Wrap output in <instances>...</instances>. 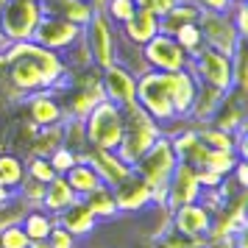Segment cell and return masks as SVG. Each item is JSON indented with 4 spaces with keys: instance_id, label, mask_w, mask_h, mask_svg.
Masks as SVG:
<instances>
[{
    "instance_id": "8992f818",
    "label": "cell",
    "mask_w": 248,
    "mask_h": 248,
    "mask_svg": "<svg viewBox=\"0 0 248 248\" xmlns=\"http://www.w3.org/2000/svg\"><path fill=\"white\" fill-rule=\"evenodd\" d=\"M39 17H42L39 0H6V6L0 9V34L9 42L31 39Z\"/></svg>"
},
{
    "instance_id": "83f0119b",
    "label": "cell",
    "mask_w": 248,
    "mask_h": 248,
    "mask_svg": "<svg viewBox=\"0 0 248 248\" xmlns=\"http://www.w3.org/2000/svg\"><path fill=\"white\" fill-rule=\"evenodd\" d=\"M198 14H201V9H198L192 0H179V3L165 14V17H159V34H170V36H173L181 25L195 23V20H198Z\"/></svg>"
},
{
    "instance_id": "e575fe53",
    "label": "cell",
    "mask_w": 248,
    "mask_h": 248,
    "mask_svg": "<svg viewBox=\"0 0 248 248\" xmlns=\"http://www.w3.org/2000/svg\"><path fill=\"white\" fill-rule=\"evenodd\" d=\"M25 209H28V203H25L23 198H17V195H14L9 203H3V206H0V232H3L6 226H17L20 223L23 215H25Z\"/></svg>"
},
{
    "instance_id": "ee69618b",
    "label": "cell",
    "mask_w": 248,
    "mask_h": 248,
    "mask_svg": "<svg viewBox=\"0 0 248 248\" xmlns=\"http://www.w3.org/2000/svg\"><path fill=\"white\" fill-rule=\"evenodd\" d=\"M176 3H179V0H151V6H148V9L156 14V17H165V14H168Z\"/></svg>"
},
{
    "instance_id": "d6986e66",
    "label": "cell",
    "mask_w": 248,
    "mask_h": 248,
    "mask_svg": "<svg viewBox=\"0 0 248 248\" xmlns=\"http://www.w3.org/2000/svg\"><path fill=\"white\" fill-rule=\"evenodd\" d=\"M53 217H56V226H62L64 232H70L76 240H84V237H90L98 229V217L90 212V206L81 201V198L76 203H70L64 212L53 215Z\"/></svg>"
},
{
    "instance_id": "bcb514c9",
    "label": "cell",
    "mask_w": 248,
    "mask_h": 248,
    "mask_svg": "<svg viewBox=\"0 0 248 248\" xmlns=\"http://www.w3.org/2000/svg\"><path fill=\"white\" fill-rule=\"evenodd\" d=\"M14 198V192L9 190V187H3V184H0V206H3V203H9Z\"/></svg>"
},
{
    "instance_id": "44dd1931",
    "label": "cell",
    "mask_w": 248,
    "mask_h": 248,
    "mask_svg": "<svg viewBox=\"0 0 248 248\" xmlns=\"http://www.w3.org/2000/svg\"><path fill=\"white\" fill-rule=\"evenodd\" d=\"M117 34L123 36V39H128L131 45H145L151 36L159 34V17L151 9H137V14L128 20V23H123L120 28H117Z\"/></svg>"
},
{
    "instance_id": "ba28073f",
    "label": "cell",
    "mask_w": 248,
    "mask_h": 248,
    "mask_svg": "<svg viewBox=\"0 0 248 248\" xmlns=\"http://www.w3.org/2000/svg\"><path fill=\"white\" fill-rule=\"evenodd\" d=\"M190 73L195 76L198 84L215 87L220 92H232V56H223L212 47L203 45L195 56L190 59Z\"/></svg>"
},
{
    "instance_id": "7402d4cb",
    "label": "cell",
    "mask_w": 248,
    "mask_h": 248,
    "mask_svg": "<svg viewBox=\"0 0 248 248\" xmlns=\"http://www.w3.org/2000/svg\"><path fill=\"white\" fill-rule=\"evenodd\" d=\"M226 95H229V92H220V90H215V87L198 84V92H195V101H192V109H190V114H187V120H190L195 128H198V125H209Z\"/></svg>"
},
{
    "instance_id": "d4e9b609",
    "label": "cell",
    "mask_w": 248,
    "mask_h": 248,
    "mask_svg": "<svg viewBox=\"0 0 248 248\" xmlns=\"http://www.w3.org/2000/svg\"><path fill=\"white\" fill-rule=\"evenodd\" d=\"M76 201H78V198H76V192L70 190V184L64 181V176H53V179L45 184V192H42L39 206H42L45 212H50V215H59Z\"/></svg>"
},
{
    "instance_id": "b9f144b4",
    "label": "cell",
    "mask_w": 248,
    "mask_h": 248,
    "mask_svg": "<svg viewBox=\"0 0 248 248\" xmlns=\"http://www.w3.org/2000/svg\"><path fill=\"white\" fill-rule=\"evenodd\" d=\"M229 179L234 181L240 190H246V187H248V162H246V159H237V165L232 168Z\"/></svg>"
},
{
    "instance_id": "7a4b0ae2",
    "label": "cell",
    "mask_w": 248,
    "mask_h": 248,
    "mask_svg": "<svg viewBox=\"0 0 248 248\" xmlns=\"http://www.w3.org/2000/svg\"><path fill=\"white\" fill-rule=\"evenodd\" d=\"M84 134L90 148L101 151H117L123 140V112L112 101H101L92 106V112L84 117Z\"/></svg>"
},
{
    "instance_id": "836d02e7",
    "label": "cell",
    "mask_w": 248,
    "mask_h": 248,
    "mask_svg": "<svg viewBox=\"0 0 248 248\" xmlns=\"http://www.w3.org/2000/svg\"><path fill=\"white\" fill-rule=\"evenodd\" d=\"M237 154L234 151H206V159H203L201 168L206 170H215V173H220V176H229L232 168L237 165Z\"/></svg>"
},
{
    "instance_id": "816d5d0a",
    "label": "cell",
    "mask_w": 248,
    "mask_h": 248,
    "mask_svg": "<svg viewBox=\"0 0 248 248\" xmlns=\"http://www.w3.org/2000/svg\"><path fill=\"white\" fill-rule=\"evenodd\" d=\"M198 248H206V243H203V246H198Z\"/></svg>"
},
{
    "instance_id": "ac0fdd59",
    "label": "cell",
    "mask_w": 248,
    "mask_h": 248,
    "mask_svg": "<svg viewBox=\"0 0 248 248\" xmlns=\"http://www.w3.org/2000/svg\"><path fill=\"white\" fill-rule=\"evenodd\" d=\"M168 76V92H170V103L179 117H187L195 101V92H198V81L190 73V67L179 70V73H165Z\"/></svg>"
},
{
    "instance_id": "603a6c76",
    "label": "cell",
    "mask_w": 248,
    "mask_h": 248,
    "mask_svg": "<svg viewBox=\"0 0 248 248\" xmlns=\"http://www.w3.org/2000/svg\"><path fill=\"white\" fill-rule=\"evenodd\" d=\"M215 128H223V131H232L234 134L237 128L246 125V95H237V92H229L223 98V103L217 106L212 123Z\"/></svg>"
},
{
    "instance_id": "f907efd6",
    "label": "cell",
    "mask_w": 248,
    "mask_h": 248,
    "mask_svg": "<svg viewBox=\"0 0 248 248\" xmlns=\"http://www.w3.org/2000/svg\"><path fill=\"white\" fill-rule=\"evenodd\" d=\"M3 6H6V0H0V9H3Z\"/></svg>"
},
{
    "instance_id": "f35d334b",
    "label": "cell",
    "mask_w": 248,
    "mask_h": 248,
    "mask_svg": "<svg viewBox=\"0 0 248 248\" xmlns=\"http://www.w3.org/2000/svg\"><path fill=\"white\" fill-rule=\"evenodd\" d=\"M45 243H47V248H78L81 240H76V237L70 234V232H64L62 226H53Z\"/></svg>"
},
{
    "instance_id": "52a82bcc",
    "label": "cell",
    "mask_w": 248,
    "mask_h": 248,
    "mask_svg": "<svg viewBox=\"0 0 248 248\" xmlns=\"http://www.w3.org/2000/svg\"><path fill=\"white\" fill-rule=\"evenodd\" d=\"M84 42H87V50L92 56V64L98 70L114 64V45H117V28H114L106 14L101 9H95L90 17V23L84 25Z\"/></svg>"
},
{
    "instance_id": "d590c367",
    "label": "cell",
    "mask_w": 248,
    "mask_h": 248,
    "mask_svg": "<svg viewBox=\"0 0 248 248\" xmlns=\"http://www.w3.org/2000/svg\"><path fill=\"white\" fill-rule=\"evenodd\" d=\"M25 176H28V179L42 181V184H47L56 173H53V168H50L47 156H28V159H25Z\"/></svg>"
},
{
    "instance_id": "1f68e13d",
    "label": "cell",
    "mask_w": 248,
    "mask_h": 248,
    "mask_svg": "<svg viewBox=\"0 0 248 248\" xmlns=\"http://www.w3.org/2000/svg\"><path fill=\"white\" fill-rule=\"evenodd\" d=\"M101 12L106 14V20H109L114 28H120V25L128 23L137 14V6H134V0H106Z\"/></svg>"
},
{
    "instance_id": "cb8c5ba5",
    "label": "cell",
    "mask_w": 248,
    "mask_h": 248,
    "mask_svg": "<svg viewBox=\"0 0 248 248\" xmlns=\"http://www.w3.org/2000/svg\"><path fill=\"white\" fill-rule=\"evenodd\" d=\"M42 3V14H56V17H64L70 23L84 25L90 23L92 17V3L90 0H39Z\"/></svg>"
},
{
    "instance_id": "7dc6e473",
    "label": "cell",
    "mask_w": 248,
    "mask_h": 248,
    "mask_svg": "<svg viewBox=\"0 0 248 248\" xmlns=\"http://www.w3.org/2000/svg\"><path fill=\"white\" fill-rule=\"evenodd\" d=\"M12 45V42H9V39H6V36L0 34V56H3V53H6V47Z\"/></svg>"
},
{
    "instance_id": "ab89813d",
    "label": "cell",
    "mask_w": 248,
    "mask_h": 248,
    "mask_svg": "<svg viewBox=\"0 0 248 248\" xmlns=\"http://www.w3.org/2000/svg\"><path fill=\"white\" fill-rule=\"evenodd\" d=\"M229 17H232V23H234L237 34L248 39V3H234L232 9H229Z\"/></svg>"
},
{
    "instance_id": "681fc988",
    "label": "cell",
    "mask_w": 248,
    "mask_h": 248,
    "mask_svg": "<svg viewBox=\"0 0 248 248\" xmlns=\"http://www.w3.org/2000/svg\"><path fill=\"white\" fill-rule=\"evenodd\" d=\"M234 3H248V0H232V6H234Z\"/></svg>"
},
{
    "instance_id": "4dcf8cb0",
    "label": "cell",
    "mask_w": 248,
    "mask_h": 248,
    "mask_svg": "<svg viewBox=\"0 0 248 248\" xmlns=\"http://www.w3.org/2000/svg\"><path fill=\"white\" fill-rule=\"evenodd\" d=\"M198 140L206 151H234L237 154V137L232 131L215 128V125H198Z\"/></svg>"
},
{
    "instance_id": "5bb4252c",
    "label": "cell",
    "mask_w": 248,
    "mask_h": 248,
    "mask_svg": "<svg viewBox=\"0 0 248 248\" xmlns=\"http://www.w3.org/2000/svg\"><path fill=\"white\" fill-rule=\"evenodd\" d=\"M101 90L106 101L117 103V106H128L137 103V78L117 62L101 70Z\"/></svg>"
},
{
    "instance_id": "7bdbcfd3",
    "label": "cell",
    "mask_w": 248,
    "mask_h": 248,
    "mask_svg": "<svg viewBox=\"0 0 248 248\" xmlns=\"http://www.w3.org/2000/svg\"><path fill=\"white\" fill-rule=\"evenodd\" d=\"M201 12H229L232 0H192Z\"/></svg>"
},
{
    "instance_id": "ffe728a7",
    "label": "cell",
    "mask_w": 248,
    "mask_h": 248,
    "mask_svg": "<svg viewBox=\"0 0 248 248\" xmlns=\"http://www.w3.org/2000/svg\"><path fill=\"white\" fill-rule=\"evenodd\" d=\"M170 145H173V151H176L179 162H187V165H192V168H201L203 159H206V148L201 145L198 128H195L192 123L181 125L179 131H173V134H170Z\"/></svg>"
},
{
    "instance_id": "30bf717a",
    "label": "cell",
    "mask_w": 248,
    "mask_h": 248,
    "mask_svg": "<svg viewBox=\"0 0 248 248\" xmlns=\"http://www.w3.org/2000/svg\"><path fill=\"white\" fill-rule=\"evenodd\" d=\"M81 34H84L81 25L70 23V20H64V17H56V14H42L39 23H36V28H34V34H31V39H34L39 47L64 53Z\"/></svg>"
},
{
    "instance_id": "9c48e42d",
    "label": "cell",
    "mask_w": 248,
    "mask_h": 248,
    "mask_svg": "<svg viewBox=\"0 0 248 248\" xmlns=\"http://www.w3.org/2000/svg\"><path fill=\"white\" fill-rule=\"evenodd\" d=\"M142 59H145L148 70H156V73H179L190 64L187 53L181 50L179 42L170 34L151 36L142 45Z\"/></svg>"
},
{
    "instance_id": "2e32d148",
    "label": "cell",
    "mask_w": 248,
    "mask_h": 248,
    "mask_svg": "<svg viewBox=\"0 0 248 248\" xmlns=\"http://www.w3.org/2000/svg\"><path fill=\"white\" fill-rule=\"evenodd\" d=\"M165 190H168V198H165L168 209H176V206H181V203L198 201L201 187H198V179H195V168L187 165V162H179Z\"/></svg>"
},
{
    "instance_id": "9a60e30c",
    "label": "cell",
    "mask_w": 248,
    "mask_h": 248,
    "mask_svg": "<svg viewBox=\"0 0 248 248\" xmlns=\"http://www.w3.org/2000/svg\"><path fill=\"white\" fill-rule=\"evenodd\" d=\"M114 203H117V215H142L151 206V187L131 170V176L114 187Z\"/></svg>"
},
{
    "instance_id": "4316f807",
    "label": "cell",
    "mask_w": 248,
    "mask_h": 248,
    "mask_svg": "<svg viewBox=\"0 0 248 248\" xmlns=\"http://www.w3.org/2000/svg\"><path fill=\"white\" fill-rule=\"evenodd\" d=\"M64 181L70 184V190L76 192V198H87L92 190H98L103 184L90 162H76V165L64 173Z\"/></svg>"
},
{
    "instance_id": "e0dca14e",
    "label": "cell",
    "mask_w": 248,
    "mask_h": 248,
    "mask_svg": "<svg viewBox=\"0 0 248 248\" xmlns=\"http://www.w3.org/2000/svg\"><path fill=\"white\" fill-rule=\"evenodd\" d=\"M87 162H90L95 173H98V179L106 184V187H117V184H123L128 176H131V165H125L123 159L117 156L114 151H101V148H90V154H87Z\"/></svg>"
},
{
    "instance_id": "f1b7e54d",
    "label": "cell",
    "mask_w": 248,
    "mask_h": 248,
    "mask_svg": "<svg viewBox=\"0 0 248 248\" xmlns=\"http://www.w3.org/2000/svg\"><path fill=\"white\" fill-rule=\"evenodd\" d=\"M25 179V159L17 154V151H9L3 148L0 151V184L9 187V190H17Z\"/></svg>"
},
{
    "instance_id": "5b68a950",
    "label": "cell",
    "mask_w": 248,
    "mask_h": 248,
    "mask_svg": "<svg viewBox=\"0 0 248 248\" xmlns=\"http://www.w3.org/2000/svg\"><path fill=\"white\" fill-rule=\"evenodd\" d=\"M195 25H198V31L203 36V45L223 53V56H234L237 47L246 45V39L237 34L229 12H201Z\"/></svg>"
},
{
    "instance_id": "3957f363",
    "label": "cell",
    "mask_w": 248,
    "mask_h": 248,
    "mask_svg": "<svg viewBox=\"0 0 248 248\" xmlns=\"http://www.w3.org/2000/svg\"><path fill=\"white\" fill-rule=\"evenodd\" d=\"M176 165H179V156H176V151L170 145V137L162 134L142 156L137 159L131 170L145 181L151 190H165L170 176H173V170H176Z\"/></svg>"
},
{
    "instance_id": "4fadbf2b",
    "label": "cell",
    "mask_w": 248,
    "mask_h": 248,
    "mask_svg": "<svg viewBox=\"0 0 248 248\" xmlns=\"http://www.w3.org/2000/svg\"><path fill=\"white\" fill-rule=\"evenodd\" d=\"M3 78H6V90L12 92L14 98H20V101L25 95H31V92L45 90L42 73H39V67L28 56H20L14 62H9L6 70H3Z\"/></svg>"
},
{
    "instance_id": "f546056e",
    "label": "cell",
    "mask_w": 248,
    "mask_h": 248,
    "mask_svg": "<svg viewBox=\"0 0 248 248\" xmlns=\"http://www.w3.org/2000/svg\"><path fill=\"white\" fill-rule=\"evenodd\" d=\"M81 201L90 206V212L98 217V220H112L114 215H117V203H114V192L112 187H106L101 184L98 190H92L87 198H81Z\"/></svg>"
},
{
    "instance_id": "8fae6325",
    "label": "cell",
    "mask_w": 248,
    "mask_h": 248,
    "mask_svg": "<svg viewBox=\"0 0 248 248\" xmlns=\"http://www.w3.org/2000/svg\"><path fill=\"white\" fill-rule=\"evenodd\" d=\"M215 215L203 206V203L192 201V203H181L176 209H170V229L179 232V234H187L192 240H209V232H212Z\"/></svg>"
},
{
    "instance_id": "d6a6232c",
    "label": "cell",
    "mask_w": 248,
    "mask_h": 248,
    "mask_svg": "<svg viewBox=\"0 0 248 248\" xmlns=\"http://www.w3.org/2000/svg\"><path fill=\"white\" fill-rule=\"evenodd\" d=\"M173 39H176V42H179V47L187 53V59H192L203 47V36H201V31H198V25H195V23L181 25L179 31L173 34Z\"/></svg>"
},
{
    "instance_id": "277c9868",
    "label": "cell",
    "mask_w": 248,
    "mask_h": 248,
    "mask_svg": "<svg viewBox=\"0 0 248 248\" xmlns=\"http://www.w3.org/2000/svg\"><path fill=\"white\" fill-rule=\"evenodd\" d=\"M137 103H140L162 128L179 117L176 109H173V103H170L168 76H165V73H156V70H148L145 76L137 78Z\"/></svg>"
},
{
    "instance_id": "8d00e7d4",
    "label": "cell",
    "mask_w": 248,
    "mask_h": 248,
    "mask_svg": "<svg viewBox=\"0 0 248 248\" xmlns=\"http://www.w3.org/2000/svg\"><path fill=\"white\" fill-rule=\"evenodd\" d=\"M47 162H50V168H53V173H56V176H64V173H67V170L78 162V156H76L67 145H59L56 151H50Z\"/></svg>"
},
{
    "instance_id": "6da1fadb",
    "label": "cell",
    "mask_w": 248,
    "mask_h": 248,
    "mask_svg": "<svg viewBox=\"0 0 248 248\" xmlns=\"http://www.w3.org/2000/svg\"><path fill=\"white\" fill-rule=\"evenodd\" d=\"M120 112H123V140H120V145H117L114 154L123 159L125 165L134 168L137 159L142 156L148 148L162 137V125H159L140 103L120 106Z\"/></svg>"
},
{
    "instance_id": "60d3db41",
    "label": "cell",
    "mask_w": 248,
    "mask_h": 248,
    "mask_svg": "<svg viewBox=\"0 0 248 248\" xmlns=\"http://www.w3.org/2000/svg\"><path fill=\"white\" fill-rule=\"evenodd\" d=\"M195 179H198V187L201 190H220V184L226 181V176L215 173V170H206V168H195Z\"/></svg>"
},
{
    "instance_id": "74e56055",
    "label": "cell",
    "mask_w": 248,
    "mask_h": 248,
    "mask_svg": "<svg viewBox=\"0 0 248 248\" xmlns=\"http://www.w3.org/2000/svg\"><path fill=\"white\" fill-rule=\"evenodd\" d=\"M0 248H31V240L25 237L23 226H6L0 232Z\"/></svg>"
},
{
    "instance_id": "c3c4849f",
    "label": "cell",
    "mask_w": 248,
    "mask_h": 248,
    "mask_svg": "<svg viewBox=\"0 0 248 248\" xmlns=\"http://www.w3.org/2000/svg\"><path fill=\"white\" fill-rule=\"evenodd\" d=\"M134 6H137V9H148V6H151V0H134Z\"/></svg>"
},
{
    "instance_id": "7c38bea8",
    "label": "cell",
    "mask_w": 248,
    "mask_h": 248,
    "mask_svg": "<svg viewBox=\"0 0 248 248\" xmlns=\"http://www.w3.org/2000/svg\"><path fill=\"white\" fill-rule=\"evenodd\" d=\"M20 103H23L25 120L34 123L36 128H47V125L64 123V109H62V103L56 101V95L50 90L31 92V95H25Z\"/></svg>"
},
{
    "instance_id": "f6af8a7d",
    "label": "cell",
    "mask_w": 248,
    "mask_h": 248,
    "mask_svg": "<svg viewBox=\"0 0 248 248\" xmlns=\"http://www.w3.org/2000/svg\"><path fill=\"white\" fill-rule=\"evenodd\" d=\"M206 248H232V243H229V237L226 240H206Z\"/></svg>"
},
{
    "instance_id": "484cf974",
    "label": "cell",
    "mask_w": 248,
    "mask_h": 248,
    "mask_svg": "<svg viewBox=\"0 0 248 248\" xmlns=\"http://www.w3.org/2000/svg\"><path fill=\"white\" fill-rule=\"evenodd\" d=\"M20 226H23L25 237L31 243H45L47 234H50V229L56 226V217L50 212H45L42 206H28L23 215V220H20Z\"/></svg>"
}]
</instances>
